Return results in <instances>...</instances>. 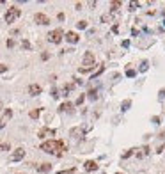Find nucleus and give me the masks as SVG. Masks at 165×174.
Here are the masks:
<instances>
[{"instance_id":"nucleus-1","label":"nucleus","mask_w":165,"mask_h":174,"mask_svg":"<svg viewBox=\"0 0 165 174\" xmlns=\"http://www.w3.org/2000/svg\"><path fill=\"white\" fill-rule=\"evenodd\" d=\"M41 149H43L44 153L60 156V155H62V151L66 149V146H64V142H62V140H55V139H52V140L43 142V144H41Z\"/></svg>"},{"instance_id":"nucleus-2","label":"nucleus","mask_w":165,"mask_h":174,"mask_svg":"<svg viewBox=\"0 0 165 174\" xmlns=\"http://www.w3.org/2000/svg\"><path fill=\"white\" fill-rule=\"evenodd\" d=\"M94 62H96V59H94V53L92 52H87L85 55H84V62H82V73H85V71H89L94 68Z\"/></svg>"},{"instance_id":"nucleus-3","label":"nucleus","mask_w":165,"mask_h":174,"mask_svg":"<svg viewBox=\"0 0 165 174\" xmlns=\"http://www.w3.org/2000/svg\"><path fill=\"white\" fill-rule=\"evenodd\" d=\"M20 14H21V11H20L18 7H14V5H13V7H9V9H7V13H5V21H7V23H14V21L18 20Z\"/></svg>"},{"instance_id":"nucleus-4","label":"nucleus","mask_w":165,"mask_h":174,"mask_svg":"<svg viewBox=\"0 0 165 174\" xmlns=\"http://www.w3.org/2000/svg\"><path fill=\"white\" fill-rule=\"evenodd\" d=\"M62 38H64L62 29H55V30H52V32L48 34V41H50V43H53V44H59V43L62 41Z\"/></svg>"},{"instance_id":"nucleus-5","label":"nucleus","mask_w":165,"mask_h":174,"mask_svg":"<svg viewBox=\"0 0 165 174\" xmlns=\"http://www.w3.org/2000/svg\"><path fill=\"white\" fill-rule=\"evenodd\" d=\"M34 21L39 23V25H48V23H50V18H48L46 14H43V13H36V14H34Z\"/></svg>"},{"instance_id":"nucleus-6","label":"nucleus","mask_w":165,"mask_h":174,"mask_svg":"<svg viewBox=\"0 0 165 174\" xmlns=\"http://www.w3.org/2000/svg\"><path fill=\"white\" fill-rule=\"evenodd\" d=\"M23 156H25V149H23V148H18V149L11 155V162H20V160H23Z\"/></svg>"},{"instance_id":"nucleus-7","label":"nucleus","mask_w":165,"mask_h":174,"mask_svg":"<svg viewBox=\"0 0 165 174\" xmlns=\"http://www.w3.org/2000/svg\"><path fill=\"white\" fill-rule=\"evenodd\" d=\"M52 135H55V132L50 130V128H41V130L37 132V137H39V139H46V137H52Z\"/></svg>"},{"instance_id":"nucleus-8","label":"nucleus","mask_w":165,"mask_h":174,"mask_svg":"<svg viewBox=\"0 0 165 174\" xmlns=\"http://www.w3.org/2000/svg\"><path fill=\"white\" fill-rule=\"evenodd\" d=\"M41 85H37V84H30L29 85V94L30 96H37V94H41Z\"/></svg>"},{"instance_id":"nucleus-9","label":"nucleus","mask_w":165,"mask_h":174,"mask_svg":"<svg viewBox=\"0 0 165 174\" xmlns=\"http://www.w3.org/2000/svg\"><path fill=\"white\" fill-rule=\"evenodd\" d=\"M64 38H66V41H69V43H73V44L80 41V36H78L76 32H66V36H64Z\"/></svg>"},{"instance_id":"nucleus-10","label":"nucleus","mask_w":165,"mask_h":174,"mask_svg":"<svg viewBox=\"0 0 165 174\" xmlns=\"http://www.w3.org/2000/svg\"><path fill=\"white\" fill-rule=\"evenodd\" d=\"M59 110H60V112H73V103L66 101V103H62V105L59 107Z\"/></svg>"},{"instance_id":"nucleus-11","label":"nucleus","mask_w":165,"mask_h":174,"mask_svg":"<svg viewBox=\"0 0 165 174\" xmlns=\"http://www.w3.org/2000/svg\"><path fill=\"white\" fill-rule=\"evenodd\" d=\"M36 169L39 172H50L52 171V163H41V165H36Z\"/></svg>"},{"instance_id":"nucleus-12","label":"nucleus","mask_w":165,"mask_h":174,"mask_svg":"<svg viewBox=\"0 0 165 174\" xmlns=\"http://www.w3.org/2000/svg\"><path fill=\"white\" fill-rule=\"evenodd\" d=\"M96 169H98V163H96V162H92V160H87V162H85V171L92 172V171H96Z\"/></svg>"},{"instance_id":"nucleus-13","label":"nucleus","mask_w":165,"mask_h":174,"mask_svg":"<svg viewBox=\"0 0 165 174\" xmlns=\"http://www.w3.org/2000/svg\"><path fill=\"white\" fill-rule=\"evenodd\" d=\"M73 87H75L73 84H68V85H64V87H62V96H68V94L73 91Z\"/></svg>"},{"instance_id":"nucleus-14","label":"nucleus","mask_w":165,"mask_h":174,"mask_svg":"<svg viewBox=\"0 0 165 174\" xmlns=\"http://www.w3.org/2000/svg\"><path fill=\"white\" fill-rule=\"evenodd\" d=\"M130 105H131V101H130V99H124V101H123V105H121V107H123V112H126V110H128Z\"/></svg>"},{"instance_id":"nucleus-15","label":"nucleus","mask_w":165,"mask_h":174,"mask_svg":"<svg viewBox=\"0 0 165 174\" xmlns=\"http://www.w3.org/2000/svg\"><path fill=\"white\" fill-rule=\"evenodd\" d=\"M9 149H11V146L7 142H0V151H9Z\"/></svg>"},{"instance_id":"nucleus-16","label":"nucleus","mask_w":165,"mask_h":174,"mask_svg":"<svg viewBox=\"0 0 165 174\" xmlns=\"http://www.w3.org/2000/svg\"><path fill=\"white\" fill-rule=\"evenodd\" d=\"M96 98H98V91H96V89H91V91H89V99H96Z\"/></svg>"},{"instance_id":"nucleus-17","label":"nucleus","mask_w":165,"mask_h":174,"mask_svg":"<svg viewBox=\"0 0 165 174\" xmlns=\"http://www.w3.org/2000/svg\"><path fill=\"white\" fill-rule=\"evenodd\" d=\"M39 112H41L39 108H36V110H30V114H29V116L32 117V119H37V117H39Z\"/></svg>"},{"instance_id":"nucleus-18","label":"nucleus","mask_w":165,"mask_h":174,"mask_svg":"<svg viewBox=\"0 0 165 174\" xmlns=\"http://www.w3.org/2000/svg\"><path fill=\"white\" fill-rule=\"evenodd\" d=\"M21 46H23L25 50H30V43H29L27 39H23V41H21Z\"/></svg>"},{"instance_id":"nucleus-19","label":"nucleus","mask_w":165,"mask_h":174,"mask_svg":"<svg viewBox=\"0 0 165 174\" xmlns=\"http://www.w3.org/2000/svg\"><path fill=\"white\" fill-rule=\"evenodd\" d=\"M112 11H117V7H121V2H112Z\"/></svg>"},{"instance_id":"nucleus-20","label":"nucleus","mask_w":165,"mask_h":174,"mask_svg":"<svg viewBox=\"0 0 165 174\" xmlns=\"http://www.w3.org/2000/svg\"><path fill=\"white\" fill-rule=\"evenodd\" d=\"M76 27L82 30V29H85V27H87V21H78V23H76Z\"/></svg>"},{"instance_id":"nucleus-21","label":"nucleus","mask_w":165,"mask_h":174,"mask_svg":"<svg viewBox=\"0 0 165 174\" xmlns=\"http://www.w3.org/2000/svg\"><path fill=\"white\" fill-rule=\"evenodd\" d=\"M84 99H85V96L82 94V96H78V99H76V105H82L84 103Z\"/></svg>"},{"instance_id":"nucleus-22","label":"nucleus","mask_w":165,"mask_h":174,"mask_svg":"<svg viewBox=\"0 0 165 174\" xmlns=\"http://www.w3.org/2000/svg\"><path fill=\"white\" fill-rule=\"evenodd\" d=\"M11 116H13V112H11V110L7 108V110H5V114H4V117H5V119H9Z\"/></svg>"},{"instance_id":"nucleus-23","label":"nucleus","mask_w":165,"mask_h":174,"mask_svg":"<svg viewBox=\"0 0 165 174\" xmlns=\"http://www.w3.org/2000/svg\"><path fill=\"white\" fill-rule=\"evenodd\" d=\"M7 71V66H4L2 62H0V73H5Z\"/></svg>"},{"instance_id":"nucleus-24","label":"nucleus","mask_w":165,"mask_h":174,"mask_svg":"<svg viewBox=\"0 0 165 174\" xmlns=\"http://www.w3.org/2000/svg\"><path fill=\"white\" fill-rule=\"evenodd\" d=\"M59 174H75V169H69V171H62V172Z\"/></svg>"},{"instance_id":"nucleus-25","label":"nucleus","mask_w":165,"mask_h":174,"mask_svg":"<svg viewBox=\"0 0 165 174\" xmlns=\"http://www.w3.org/2000/svg\"><path fill=\"white\" fill-rule=\"evenodd\" d=\"M7 46L13 48V46H14V41H13V39H7Z\"/></svg>"},{"instance_id":"nucleus-26","label":"nucleus","mask_w":165,"mask_h":174,"mask_svg":"<svg viewBox=\"0 0 165 174\" xmlns=\"http://www.w3.org/2000/svg\"><path fill=\"white\" fill-rule=\"evenodd\" d=\"M147 69V62H142V66H140V71H146Z\"/></svg>"},{"instance_id":"nucleus-27","label":"nucleus","mask_w":165,"mask_h":174,"mask_svg":"<svg viewBox=\"0 0 165 174\" xmlns=\"http://www.w3.org/2000/svg\"><path fill=\"white\" fill-rule=\"evenodd\" d=\"M126 75H128V77H135V71H133V69H128Z\"/></svg>"},{"instance_id":"nucleus-28","label":"nucleus","mask_w":165,"mask_h":174,"mask_svg":"<svg viewBox=\"0 0 165 174\" xmlns=\"http://www.w3.org/2000/svg\"><path fill=\"white\" fill-rule=\"evenodd\" d=\"M52 96H53V98H57V96H59V93H57V89H55V87L52 89Z\"/></svg>"},{"instance_id":"nucleus-29","label":"nucleus","mask_w":165,"mask_h":174,"mask_svg":"<svg viewBox=\"0 0 165 174\" xmlns=\"http://www.w3.org/2000/svg\"><path fill=\"white\" fill-rule=\"evenodd\" d=\"M4 124H5V123H4V121H0V128H4Z\"/></svg>"},{"instance_id":"nucleus-30","label":"nucleus","mask_w":165,"mask_h":174,"mask_svg":"<svg viewBox=\"0 0 165 174\" xmlns=\"http://www.w3.org/2000/svg\"><path fill=\"white\" fill-rule=\"evenodd\" d=\"M117 174H121V172H117Z\"/></svg>"}]
</instances>
